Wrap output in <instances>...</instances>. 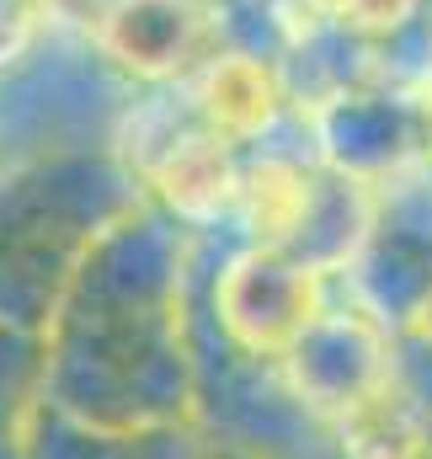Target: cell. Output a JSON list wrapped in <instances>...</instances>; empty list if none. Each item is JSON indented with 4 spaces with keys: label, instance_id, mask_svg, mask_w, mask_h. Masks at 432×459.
I'll use <instances>...</instances> for the list:
<instances>
[{
    "label": "cell",
    "instance_id": "cell-1",
    "mask_svg": "<svg viewBox=\"0 0 432 459\" xmlns=\"http://www.w3.org/2000/svg\"><path fill=\"white\" fill-rule=\"evenodd\" d=\"M97 43L139 81H193L219 48V11L209 0H102Z\"/></svg>",
    "mask_w": 432,
    "mask_h": 459
},
{
    "label": "cell",
    "instance_id": "cell-2",
    "mask_svg": "<svg viewBox=\"0 0 432 459\" xmlns=\"http://www.w3.org/2000/svg\"><path fill=\"white\" fill-rule=\"evenodd\" d=\"M224 321L251 347H299L321 321L315 267L267 246L246 251L224 283Z\"/></svg>",
    "mask_w": 432,
    "mask_h": 459
},
{
    "label": "cell",
    "instance_id": "cell-3",
    "mask_svg": "<svg viewBox=\"0 0 432 459\" xmlns=\"http://www.w3.org/2000/svg\"><path fill=\"white\" fill-rule=\"evenodd\" d=\"M240 177L246 171L235 160V139L214 134L209 123L177 128V139L150 160V182L160 187V198L198 220L240 204Z\"/></svg>",
    "mask_w": 432,
    "mask_h": 459
},
{
    "label": "cell",
    "instance_id": "cell-4",
    "mask_svg": "<svg viewBox=\"0 0 432 459\" xmlns=\"http://www.w3.org/2000/svg\"><path fill=\"white\" fill-rule=\"evenodd\" d=\"M193 108H198V123L240 144L272 128V117L283 113V81L267 59L224 48L193 75Z\"/></svg>",
    "mask_w": 432,
    "mask_h": 459
},
{
    "label": "cell",
    "instance_id": "cell-5",
    "mask_svg": "<svg viewBox=\"0 0 432 459\" xmlns=\"http://www.w3.org/2000/svg\"><path fill=\"white\" fill-rule=\"evenodd\" d=\"M246 230L256 235V246L267 251H289L305 240L310 209H315V177L294 160H256L240 177V204Z\"/></svg>",
    "mask_w": 432,
    "mask_h": 459
},
{
    "label": "cell",
    "instance_id": "cell-6",
    "mask_svg": "<svg viewBox=\"0 0 432 459\" xmlns=\"http://www.w3.org/2000/svg\"><path fill=\"white\" fill-rule=\"evenodd\" d=\"M310 5L352 32H390L417 11V0H310Z\"/></svg>",
    "mask_w": 432,
    "mask_h": 459
},
{
    "label": "cell",
    "instance_id": "cell-7",
    "mask_svg": "<svg viewBox=\"0 0 432 459\" xmlns=\"http://www.w3.org/2000/svg\"><path fill=\"white\" fill-rule=\"evenodd\" d=\"M422 123H428V150H432V91H428V102H422Z\"/></svg>",
    "mask_w": 432,
    "mask_h": 459
}]
</instances>
